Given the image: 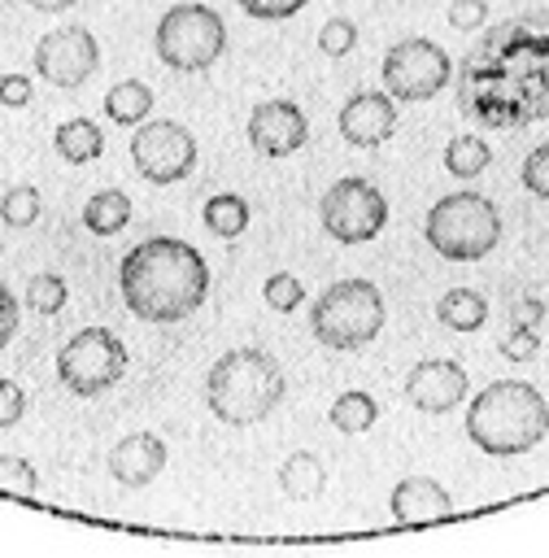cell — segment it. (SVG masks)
<instances>
[{"mask_svg":"<svg viewBox=\"0 0 549 558\" xmlns=\"http://www.w3.org/2000/svg\"><path fill=\"white\" fill-rule=\"evenodd\" d=\"M0 218H4L9 227H30V222L39 218V192H35L30 183L9 187V192L0 196Z\"/></svg>","mask_w":549,"mask_h":558,"instance_id":"484cf974","label":"cell"},{"mask_svg":"<svg viewBox=\"0 0 549 558\" xmlns=\"http://www.w3.org/2000/svg\"><path fill=\"white\" fill-rule=\"evenodd\" d=\"M131 161H135V174H144L148 183H179L196 170V140L183 122H170V118L139 122L131 140Z\"/></svg>","mask_w":549,"mask_h":558,"instance_id":"8fae6325","label":"cell"},{"mask_svg":"<svg viewBox=\"0 0 549 558\" xmlns=\"http://www.w3.org/2000/svg\"><path fill=\"white\" fill-rule=\"evenodd\" d=\"M30 9H39V13H61V9H70V4H78V0H26Z\"/></svg>","mask_w":549,"mask_h":558,"instance_id":"f35d334b","label":"cell"},{"mask_svg":"<svg viewBox=\"0 0 549 558\" xmlns=\"http://www.w3.org/2000/svg\"><path fill=\"white\" fill-rule=\"evenodd\" d=\"M166 466V440L157 432H131L109 449V475L122 488H144Z\"/></svg>","mask_w":549,"mask_h":558,"instance_id":"2e32d148","label":"cell"},{"mask_svg":"<svg viewBox=\"0 0 549 558\" xmlns=\"http://www.w3.org/2000/svg\"><path fill=\"white\" fill-rule=\"evenodd\" d=\"M244 131L261 157H292L309 140V118L292 100H261V105H253Z\"/></svg>","mask_w":549,"mask_h":558,"instance_id":"4fadbf2b","label":"cell"},{"mask_svg":"<svg viewBox=\"0 0 549 558\" xmlns=\"http://www.w3.org/2000/svg\"><path fill=\"white\" fill-rule=\"evenodd\" d=\"M205 227H209L213 235H222V240L240 235V231L248 227V205H244V196H235V192L209 196V201H205Z\"/></svg>","mask_w":549,"mask_h":558,"instance_id":"d4e9b609","label":"cell"},{"mask_svg":"<svg viewBox=\"0 0 549 558\" xmlns=\"http://www.w3.org/2000/svg\"><path fill=\"white\" fill-rule=\"evenodd\" d=\"M436 318H440L449 331H475V327H484V318H488V301H484L475 288H449V292L436 301Z\"/></svg>","mask_w":549,"mask_h":558,"instance_id":"44dd1931","label":"cell"},{"mask_svg":"<svg viewBox=\"0 0 549 558\" xmlns=\"http://www.w3.org/2000/svg\"><path fill=\"white\" fill-rule=\"evenodd\" d=\"M322 484H327V466H322L309 449H296V453L283 458V466H279V488H283L288 501H309V497L322 493Z\"/></svg>","mask_w":549,"mask_h":558,"instance_id":"d6986e66","label":"cell"},{"mask_svg":"<svg viewBox=\"0 0 549 558\" xmlns=\"http://www.w3.org/2000/svg\"><path fill=\"white\" fill-rule=\"evenodd\" d=\"M52 148H57L61 161H70V166H87V161H96V157L105 153V135H100V126H96L91 118H70V122L57 126Z\"/></svg>","mask_w":549,"mask_h":558,"instance_id":"ac0fdd59","label":"cell"},{"mask_svg":"<svg viewBox=\"0 0 549 558\" xmlns=\"http://www.w3.org/2000/svg\"><path fill=\"white\" fill-rule=\"evenodd\" d=\"M396 131V100L388 92H357L340 109V135L357 148H379Z\"/></svg>","mask_w":549,"mask_h":558,"instance_id":"9a60e30c","label":"cell"},{"mask_svg":"<svg viewBox=\"0 0 549 558\" xmlns=\"http://www.w3.org/2000/svg\"><path fill=\"white\" fill-rule=\"evenodd\" d=\"M261 296H266V305H270L274 314H292V310L305 301V288H301V279H296V275H288V270H274V275L266 279Z\"/></svg>","mask_w":549,"mask_h":558,"instance_id":"4316f807","label":"cell"},{"mask_svg":"<svg viewBox=\"0 0 549 558\" xmlns=\"http://www.w3.org/2000/svg\"><path fill=\"white\" fill-rule=\"evenodd\" d=\"M379 74H383V92H388L396 105H423V100H431L436 92L449 87L453 65H449V52H444L436 39H427V35H405V39H396V44L383 52Z\"/></svg>","mask_w":549,"mask_h":558,"instance_id":"9c48e42d","label":"cell"},{"mask_svg":"<svg viewBox=\"0 0 549 558\" xmlns=\"http://www.w3.org/2000/svg\"><path fill=\"white\" fill-rule=\"evenodd\" d=\"M484 17H488V4L484 0H449V26L475 31V26H484Z\"/></svg>","mask_w":549,"mask_h":558,"instance_id":"d6a6232c","label":"cell"},{"mask_svg":"<svg viewBox=\"0 0 549 558\" xmlns=\"http://www.w3.org/2000/svg\"><path fill=\"white\" fill-rule=\"evenodd\" d=\"M423 235L449 262H479L501 244V214L479 192H449L427 209Z\"/></svg>","mask_w":549,"mask_h":558,"instance_id":"5b68a950","label":"cell"},{"mask_svg":"<svg viewBox=\"0 0 549 558\" xmlns=\"http://www.w3.org/2000/svg\"><path fill=\"white\" fill-rule=\"evenodd\" d=\"M26 305L35 314H57L65 305V279L61 275H35L26 283Z\"/></svg>","mask_w":549,"mask_h":558,"instance_id":"83f0119b","label":"cell"},{"mask_svg":"<svg viewBox=\"0 0 549 558\" xmlns=\"http://www.w3.org/2000/svg\"><path fill=\"white\" fill-rule=\"evenodd\" d=\"M383 327V296L370 279H335L309 305V331L318 344L353 353L366 349Z\"/></svg>","mask_w":549,"mask_h":558,"instance_id":"8992f818","label":"cell"},{"mask_svg":"<svg viewBox=\"0 0 549 558\" xmlns=\"http://www.w3.org/2000/svg\"><path fill=\"white\" fill-rule=\"evenodd\" d=\"M353 44H357V26H353L349 17H331V22H322V31H318V48H322L327 57H344Z\"/></svg>","mask_w":549,"mask_h":558,"instance_id":"4dcf8cb0","label":"cell"},{"mask_svg":"<svg viewBox=\"0 0 549 558\" xmlns=\"http://www.w3.org/2000/svg\"><path fill=\"white\" fill-rule=\"evenodd\" d=\"M126 344L118 331L109 327H83L74 331L61 353H57V379L74 392V397H100L105 388H113L126 375Z\"/></svg>","mask_w":549,"mask_h":558,"instance_id":"ba28073f","label":"cell"},{"mask_svg":"<svg viewBox=\"0 0 549 558\" xmlns=\"http://www.w3.org/2000/svg\"><path fill=\"white\" fill-rule=\"evenodd\" d=\"M488 161H492V148H488V140H479V135H457V140H449V148H444V170L457 174V179L484 174Z\"/></svg>","mask_w":549,"mask_h":558,"instance_id":"cb8c5ba5","label":"cell"},{"mask_svg":"<svg viewBox=\"0 0 549 558\" xmlns=\"http://www.w3.org/2000/svg\"><path fill=\"white\" fill-rule=\"evenodd\" d=\"M309 0H240V9L248 13V17H257V22H283V17H292V13H301Z\"/></svg>","mask_w":549,"mask_h":558,"instance_id":"1f68e13d","label":"cell"},{"mask_svg":"<svg viewBox=\"0 0 549 558\" xmlns=\"http://www.w3.org/2000/svg\"><path fill=\"white\" fill-rule=\"evenodd\" d=\"M0 105L9 109H26L30 105V74H0Z\"/></svg>","mask_w":549,"mask_h":558,"instance_id":"836d02e7","label":"cell"},{"mask_svg":"<svg viewBox=\"0 0 549 558\" xmlns=\"http://www.w3.org/2000/svg\"><path fill=\"white\" fill-rule=\"evenodd\" d=\"M388 510L401 527H423V523H436V519H449L453 514V497L449 488H440L431 475H405L392 497H388Z\"/></svg>","mask_w":549,"mask_h":558,"instance_id":"e0dca14e","label":"cell"},{"mask_svg":"<svg viewBox=\"0 0 549 558\" xmlns=\"http://www.w3.org/2000/svg\"><path fill=\"white\" fill-rule=\"evenodd\" d=\"M523 187L540 201H549V144H536L527 157H523V170H518Z\"/></svg>","mask_w":549,"mask_h":558,"instance_id":"f546056e","label":"cell"},{"mask_svg":"<svg viewBox=\"0 0 549 558\" xmlns=\"http://www.w3.org/2000/svg\"><path fill=\"white\" fill-rule=\"evenodd\" d=\"M279 401H283V371L257 344L227 349L205 371V405L213 418H222L231 427L261 423Z\"/></svg>","mask_w":549,"mask_h":558,"instance_id":"277c9868","label":"cell"},{"mask_svg":"<svg viewBox=\"0 0 549 558\" xmlns=\"http://www.w3.org/2000/svg\"><path fill=\"white\" fill-rule=\"evenodd\" d=\"M26 414V392L13 379H0V427H13Z\"/></svg>","mask_w":549,"mask_h":558,"instance_id":"e575fe53","label":"cell"},{"mask_svg":"<svg viewBox=\"0 0 549 558\" xmlns=\"http://www.w3.org/2000/svg\"><path fill=\"white\" fill-rule=\"evenodd\" d=\"M83 222L96 235H118L131 222V196L122 187H105L83 205Z\"/></svg>","mask_w":549,"mask_h":558,"instance_id":"7402d4cb","label":"cell"},{"mask_svg":"<svg viewBox=\"0 0 549 558\" xmlns=\"http://www.w3.org/2000/svg\"><path fill=\"white\" fill-rule=\"evenodd\" d=\"M30 65L52 87H83L100 70V44L87 26H57L35 44Z\"/></svg>","mask_w":549,"mask_h":558,"instance_id":"7c38bea8","label":"cell"},{"mask_svg":"<svg viewBox=\"0 0 549 558\" xmlns=\"http://www.w3.org/2000/svg\"><path fill=\"white\" fill-rule=\"evenodd\" d=\"M466 388H471L466 371H462L457 362H449V357H427V362H418V366L405 375V397H410V405L423 410V414H444V410H453V405L466 397Z\"/></svg>","mask_w":549,"mask_h":558,"instance_id":"5bb4252c","label":"cell"},{"mask_svg":"<svg viewBox=\"0 0 549 558\" xmlns=\"http://www.w3.org/2000/svg\"><path fill=\"white\" fill-rule=\"evenodd\" d=\"M327 418H331V427H340V432H366V427L379 418V405H375L370 392L353 388V392H340V397L331 401Z\"/></svg>","mask_w":549,"mask_h":558,"instance_id":"603a6c76","label":"cell"},{"mask_svg":"<svg viewBox=\"0 0 549 558\" xmlns=\"http://www.w3.org/2000/svg\"><path fill=\"white\" fill-rule=\"evenodd\" d=\"M122 301L144 323H179L209 296V266L196 244L174 235H148L118 266Z\"/></svg>","mask_w":549,"mask_h":558,"instance_id":"7a4b0ae2","label":"cell"},{"mask_svg":"<svg viewBox=\"0 0 549 558\" xmlns=\"http://www.w3.org/2000/svg\"><path fill=\"white\" fill-rule=\"evenodd\" d=\"M39 488V475H35V466L26 462V458H17V453H4L0 458V493H13V497H30Z\"/></svg>","mask_w":549,"mask_h":558,"instance_id":"f1b7e54d","label":"cell"},{"mask_svg":"<svg viewBox=\"0 0 549 558\" xmlns=\"http://www.w3.org/2000/svg\"><path fill=\"white\" fill-rule=\"evenodd\" d=\"M13 331H17V301H13V292L0 283V349L13 340Z\"/></svg>","mask_w":549,"mask_h":558,"instance_id":"8d00e7d4","label":"cell"},{"mask_svg":"<svg viewBox=\"0 0 549 558\" xmlns=\"http://www.w3.org/2000/svg\"><path fill=\"white\" fill-rule=\"evenodd\" d=\"M318 222L340 244H366L388 222V201L370 179H335L318 201Z\"/></svg>","mask_w":549,"mask_h":558,"instance_id":"30bf717a","label":"cell"},{"mask_svg":"<svg viewBox=\"0 0 549 558\" xmlns=\"http://www.w3.org/2000/svg\"><path fill=\"white\" fill-rule=\"evenodd\" d=\"M536 331L532 327H514V336H505L501 340V353L510 357V362H527V357H536Z\"/></svg>","mask_w":549,"mask_h":558,"instance_id":"d590c367","label":"cell"},{"mask_svg":"<svg viewBox=\"0 0 549 558\" xmlns=\"http://www.w3.org/2000/svg\"><path fill=\"white\" fill-rule=\"evenodd\" d=\"M549 432V401L523 379H492L466 410V436L492 458L527 453Z\"/></svg>","mask_w":549,"mask_h":558,"instance_id":"3957f363","label":"cell"},{"mask_svg":"<svg viewBox=\"0 0 549 558\" xmlns=\"http://www.w3.org/2000/svg\"><path fill=\"white\" fill-rule=\"evenodd\" d=\"M466 118L505 131L549 118V9L497 22L457 65Z\"/></svg>","mask_w":549,"mask_h":558,"instance_id":"6da1fadb","label":"cell"},{"mask_svg":"<svg viewBox=\"0 0 549 558\" xmlns=\"http://www.w3.org/2000/svg\"><path fill=\"white\" fill-rule=\"evenodd\" d=\"M152 48L161 57V65L179 70V74H200L209 70L222 48H227V22L218 17V9L209 4H170L152 31Z\"/></svg>","mask_w":549,"mask_h":558,"instance_id":"52a82bcc","label":"cell"},{"mask_svg":"<svg viewBox=\"0 0 549 558\" xmlns=\"http://www.w3.org/2000/svg\"><path fill=\"white\" fill-rule=\"evenodd\" d=\"M545 318V305L536 301V296H523V301H514V327H536Z\"/></svg>","mask_w":549,"mask_h":558,"instance_id":"74e56055","label":"cell"},{"mask_svg":"<svg viewBox=\"0 0 549 558\" xmlns=\"http://www.w3.org/2000/svg\"><path fill=\"white\" fill-rule=\"evenodd\" d=\"M105 113H109V122H118V126H139V122H148V113H152V87L139 83V78L113 83V87L105 92Z\"/></svg>","mask_w":549,"mask_h":558,"instance_id":"ffe728a7","label":"cell"}]
</instances>
